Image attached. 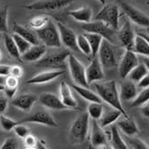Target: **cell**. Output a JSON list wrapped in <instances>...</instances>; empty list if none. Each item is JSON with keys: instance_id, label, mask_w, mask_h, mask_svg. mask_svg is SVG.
<instances>
[{"instance_id": "6da1fadb", "label": "cell", "mask_w": 149, "mask_h": 149, "mask_svg": "<svg viewBox=\"0 0 149 149\" xmlns=\"http://www.w3.org/2000/svg\"><path fill=\"white\" fill-rule=\"evenodd\" d=\"M94 85L97 90V95L100 97L103 102L106 103L111 107L120 111L125 118L129 117L126 111L122 105L121 99L119 97V91L116 81L114 80H110L105 82L98 81L94 83Z\"/></svg>"}, {"instance_id": "7a4b0ae2", "label": "cell", "mask_w": 149, "mask_h": 149, "mask_svg": "<svg viewBox=\"0 0 149 149\" xmlns=\"http://www.w3.org/2000/svg\"><path fill=\"white\" fill-rule=\"evenodd\" d=\"M90 128V116L86 112H82L77 117L69 128L68 140L71 144L78 145L85 141Z\"/></svg>"}, {"instance_id": "3957f363", "label": "cell", "mask_w": 149, "mask_h": 149, "mask_svg": "<svg viewBox=\"0 0 149 149\" xmlns=\"http://www.w3.org/2000/svg\"><path fill=\"white\" fill-rule=\"evenodd\" d=\"M36 34L39 40H41V42L47 47L60 48L61 47V41L57 25H55L52 20H49L43 27L37 29Z\"/></svg>"}, {"instance_id": "277c9868", "label": "cell", "mask_w": 149, "mask_h": 149, "mask_svg": "<svg viewBox=\"0 0 149 149\" xmlns=\"http://www.w3.org/2000/svg\"><path fill=\"white\" fill-rule=\"evenodd\" d=\"M70 52L68 49H59L54 48L52 51H47L45 55L36 61V66L43 68H62L65 60L68 59Z\"/></svg>"}, {"instance_id": "5b68a950", "label": "cell", "mask_w": 149, "mask_h": 149, "mask_svg": "<svg viewBox=\"0 0 149 149\" xmlns=\"http://www.w3.org/2000/svg\"><path fill=\"white\" fill-rule=\"evenodd\" d=\"M120 12L118 6L115 4H104L103 8L95 16L96 20H100L111 26L115 31L119 26Z\"/></svg>"}, {"instance_id": "8992f818", "label": "cell", "mask_w": 149, "mask_h": 149, "mask_svg": "<svg viewBox=\"0 0 149 149\" xmlns=\"http://www.w3.org/2000/svg\"><path fill=\"white\" fill-rule=\"evenodd\" d=\"M98 60L104 69L109 70L117 66V53L116 47L105 39L103 40L98 51Z\"/></svg>"}, {"instance_id": "52a82bcc", "label": "cell", "mask_w": 149, "mask_h": 149, "mask_svg": "<svg viewBox=\"0 0 149 149\" xmlns=\"http://www.w3.org/2000/svg\"><path fill=\"white\" fill-rule=\"evenodd\" d=\"M68 68L74 83L84 87H89L86 80V68L84 65L71 53L68 56Z\"/></svg>"}, {"instance_id": "ba28073f", "label": "cell", "mask_w": 149, "mask_h": 149, "mask_svg": "<svg viewBox=\"0 0 149 149\" xmlns=\"http://www.w3.org/2000/svg\"><path fill=\"white\" fill-rule=\"evenodd\" d=\"M120 7L122 8L124 13L126 17L130 19L131 22H133L139 26L149 28V16L146 15L142 11L139 10L138 8L132 6V5L118 0Z\"/></svg>"}, {"instance_id": "9c48e42d", "label": "cell", "mask_w": 149, "mask_h": 149, "mask_svg": "<svg viewBox=\"0 0 149 149\" xmlns=\"http://www.w3.org/2000/svg\"><path fill=\"white\" fill-rule=\"evenodd\" d=\"M74 0H38L33 3L25 6L26 9L31 11H41V12H53L59 11L71 3Z\"/></svg>"}, {"instance_id": "30bf717a", "label": "cell", "mask_w": 149, "mask_h": 149, "mask_svg": "<svg viewBox=\"0 0 149 149\" xmlns=\"http://www.w3.org/2000/svg\"><path fill=\"white\" fill-rule=\"evenodd\" d=\"M82 29L86 33H94L97 34L101 35L104 39L112 42L114 35H115V30L112 29L111 26L104 23L100 20H94L88 23H84L82 25Z\"/></svg>"}, {"instance_id": "8fae6325", "label": "cell", "mask_w": 149, "mask_h": 149, "mask_svg": "<svg viewBox=\"0 0 149 149\" xmlns=\"http://www.w3.org/2000/svg\"><path fill=\"white\" fill-rule=\"evenodd\" d=\"M138 63L139 58L137 54L133 50L125 49V52L124 53L118 66V73L120 77L122 79L127 78L129 73L135 66L138 65Z\"/></svg>"}, {"instance_id": "7c38bea8", "label": "cell", "mask_w": 149, "mask_h": 149, "mask_svg": "<svg viewBox=\"0 0 149 149\" xmlns=\"http://www.w3.org/2000/svg\"><path fill=\"white\" fill-rule=\"evenodd\" d=\"M19 123H22V124L33 123V124L46 125L48 127H54V128L58 127V124L54 118L53 115L47 111H38L31 114L27 118H25L22 120H19Z\"/></svg>"}, {"instance_id": "4fadbf2b", "label": "cell", "mask_w": 149, "mask_h": 149, "mask_svg": "<svg viewBox=\"0 0 149 149\" xmlns=\"http://www.w3.org/2000/svg\"><path fill=\"white\" fill-rule=\"evenodd\" d=\"M118 37L122 46L125 49H130V50L133 49L136 34L132 26L131 21L128 18L124 20L121 28L118 32Z\"/></svg>"}, {"instance_id": "5bb4252c", "label": "cell", "mask_w": 149, "mask_h": 149, "mask_svg": "<svg viewBox=\"0 0 149 149\" xmlns=\"http://www.w3.org/2000/svg\"><path fill=\"white\" fill-rule=\"evenodd\" d=\"M57 27L59 30L61 45H63L67 49L78 51L77 41V35L74 33V32L61 22H58Z\"/></svg>"}, {"instance_id": "9a60e30c", "label": "cell", "mask_w": 149, "mask_h": 149, "mask_svg": "<svg viewBox=\"0 0 149 149\" xmlns=\"http://www.w3.org/2000/svg\"><path fill=\"white\" fill-rule=\"evenodd\" d=\"M104 78V69L103 68L98 58L94 57L86 68V80L88 84L102 81Z\"/></svg>"}, {"instance_id": "2e32d148", "label": "cell", "mask_w": 149, "mask_h": 149, "mask_svg": "<svg viewBox=\"0 0 149 149\" xmlns=\"http://www.w3.org/2000/svg\"><path fill=\"white\" fill-rule=\"evenodd\" d=\"M38 101L42 106L49 110H54V111L68 110L62 103L61 97H59L57 95L54 93H50V92L41 93L39 96Z\"/></svg>"}, {"instance_id": "e0dca14e", "label": "cell", "mask_w": 149, "mask_h": 149, "mask_svg": "<svg viewBox=\"0 0 149 149\" xmlns=\"http://www.w3.org/2000/svg\"><path fill=\"white\" fill-rule=\"evenodd\" d=\"M65 73L63 69H53L40 72L26 81L27 84H44L50 83Z\"/></svg>"}, {"instance_id": "ac0fdd59", "label": "cell", "mask_w": 149, "mask_h": 149, "mask_svg": "<svg viewBox=\"0 0 149 149\" xmlns=\"http://www.w3.org/2000/svg\"><path fill=\"white\" fill-rule=\"evenodd\" d=\"M91 145L96 148L107 147V137L103 128L98 125L97 120L92 119V128L91 135Z\"/></svg>"}, {"instance_id": "d6986e66", "label": "cell", "mask_w": 149, "mask_h": 149, "mask_svg": "<svg viewBox=\"0 0 149 149\" xmlns=\"http://www.w3.org/2000/svg\"><path fill=\"white\" fill-rule=\"evenodd\" d=\"M38 98L35 95L26 93L13 97L12 100V104L20 111L28 112L32 110Z\"/></svg>"}, {"instance_id": "ffe728a7", "label": "cell", "mask_w": 149, "mask_h": 149, "mask_svg": "<svg viewBox=\"0 0 149 149\" xmlns=\"http://www.w3.org/2000/svg\"><path fill=\"white\" fill-rule=\"evenodd\" d=\"M47 47L44 44L32 45L27 51L21 54L22 62H35L40 60L47 53Z\"/></svg>"}, {"instance_id": "44dd1931", "label": "cell", "mask_w": 149, "mask_h": 149, "mask_svg": "<svg viewBox=\"0 0 149 149\" xmlns=\"http://www.w3.org/2000/svg\"><path fill=\"white\" fill-rule=\"evenodd\" d=\"M60 96L62 103L68 109L78 108L77 101L73 96L70 86L65 82H61L60 84Z\"/></svg>"}, {"instance_id": "7402d4cb", "label": "cell", "mask_w": 149, "mask_h": 149, "mask_svg": "<svg viewBox=\"0 0 149 149\" xmlns=\"http://www.w3.org/2000/svg\"><path fill=\"white\" fill-rule=\"evenodd\" d=\"M124 80L125 81L121 83L118 91L120 99L123 101H132L138 94L137 86L134 82L129 79L125 78Z\"/></svg>"}, {"instance_id": "603a6c76", "label": "cell", "mask_w": 149, "mask_h": 149, "mask_svg": "<svg viewBox=\"0 0 149 149\" xmlns=\"http://www.w3.org/2000/svg\"><path fill=\"white\" fill-rule=\"evenodd\" d=\"M121 116H123L121 111L115 108L111 107L110 109H107L105 111L104 109V112H103L101 118L97 120V122H98V125L104 129V128L114 124Z\"/></svg>"}, {"instance_id": "cb8c5ba5", "label": "cell", "mask_w": 149, "mask_h": 149, "mask_svg": "<svg viewBox=\"0 0 149 149\" xmlns=\"http://www.w3.org/2000/svg\"><path fill=\"white\" fill-rule=\"evenodd\" d=\"M68 14L76 21L81 22L83 24L91 22L93 17V12L88 6H83L81 8L70 11L68 13Z\"/></svg>"}, {"instance_id": "d4e9b609", "label": "cell", "mask_w": 149, "mask_h": 149, "mask_svg": "<svg viewBox=\"0 0 149 149\" xmlns=\"http://www.w3.org/2000/svg\"><path fill=\"white\" fill-rule=\"evenodd\" d=\"M116 125L126 136H135L136 134L139 132V130L136 122L133 119L130 118L129 117L119 120Z\"/></svg>"}, {"instance_id": "484cf974", "label": "cell", "mask_w": 149, "mask_h": 149, "mask_svg": "<svg viewBox=\"0 0 149 149\" xmlns=\"http://www.w3.org/2000/svg\"><path fill=\"white\" fill-rule=\"evenodd\" d=\"M13 30L14 32V33L21 36L22 38H24L25 40H26L28 42H30L32 45H36L39 44V38L37 36V34L35 33H33L32 30H30L29 28L23 26L18 23H14L13 24Z\"/></svg>"}, {"instance_id": "4316f807", "label": "cell", "mask_w": 149, "mask_h": 149, "mask_svg": "<svg viewBox=\"0 0 149 149\" xmlns=\"http://www.w3.org/2000/svg\"><path fill=\"white\" fill-rule=\"evenodd\" d=\"M73 90L76 91L80 97H82L84 100L92 103H103L102 99L100 98V97L97 95V93L93 92L92 91H91L89 89V87H84L81 85H77V84H73L72 85Z\"/></svg>"}, {"instance_id": "83f0119b", "label": "cell", "mask_w": 149, "mask_h": 149, "mask_svg": "<svg viewBox=\"0 0 149 149\" xmlns=\"http://www.w3.org/2000/svg\"><path fill=\"white\" fill-rule=\"evenodd\" d=\"M3 40H4V45L7 51V53L15 60L22 62L21 60V54L18 49V47L13 38L12 35H10L8 33H5L3 35Z\"/></svg>"}, {"instance_id": "f1b7e54d", "label": "cell", "mask_w": 149, "mask_h": 149, "mask_svg": "<svg viewBox=\"0 0 149 149\" xmlns=\"http://www.w3.org/2000/svg\"><path fill=\"white\" fill-rule=\"evenodd\" d=\"M111 147L115 149H128L124 138L120 135L118 128L116 125L111 127Z\"/></svg>"}, {"instance_id": "f546056e", "label": "cell", "mask_w": 149, "mask_h": 149, "mask_svg": "<svg viewBox=\"0 0 149 149\" xmlns=\"http://www.w3.org/2000/svg\"><path fill=\"white\" fill-rule=\"evenodd\" d=\"M84 36L87 38L90 43V46L91 48V56L94 58L98 54V51H99V48L101 47L104 38L99 34H97L94 33H86V32L84 33Z\"/></svg>"}, {"instance_id": "4dcf8cb0", "label": "cell", "mask_w": 149, "mask_h": 149, "mask_svg": "<svg viewBox=\"0 0 149 149\" xmlns=\"http://www.w3.org/2000/svg\"><path fill=\"white\" fill-rule=\"evenodd\" d=\"M137 54L149 57V43L140 35L136 34L132 49Z\"/></svg>"}, {"instance_id": "1f68e13d", "label": "cell", "mask_w": 149, "mask_h": 149, "mask_svg": "<svg viewBox=\"0 0 149 149\" xmlns=\"http://www.w3.org/2000/svg\"><path fill=\"white\" fill-rule=\"evenodd\" d=\"M148 73V69L146 68V67L141 62V63H138L137 66H135L132 71L129 73L127 78L132 82H134L135 84L138 83L143 77H145L146 74Z\"/></svg>"}, {"instance_id": "d6a6232c", "label": "cell", "mask_w": 149, "mask_h": 149, "mask_svg": "<svg viewBox=\"0 0 149 149\" xmlns=\"http://www.w3.org/2000/svg\"><path fill=\"white\" fill-rule=\"evenodd\" d=\"M124 140L126 143L128 148H131V149H149V145L139 138H135L133 136L125 135Z\"/></svg>"}, {"instance_id": "836d02e7", "label": "cell", "mask_w": 149, "mask_h": 149, "mask_svg": "<svg viewBox=\"0 0 149 149\" xmlns=\"http://www.w3.org/2000/svg\"><path fill=\"white\" fill-rule=\"evenodd\" d=\"M104 105L102 103H95L92 102L88 105L87 108V113L89 114L90 118H91L92 119L95 120H98L103 112H104Z\"/></svg>"}, {"instance_id": "e575fe53", "label": "cell", "mask_w": 149, "mask_h": 149, "mask_svg": "<svg viewBox=\"0 0 149 149\" xmlns=\"http://www.w3.org/2000/svg\"><path fill=\"white\" fill-rule=\"evenodd\" d=\"M149 102V87L142 89V91L137 94L136 97L132 100L131 107H141Z\"/></svg>"}, {"instance_id": "d590c367", "label": "cell", "mask_w": 149, "mask_h": 149, "mask_svg": "<svg viewBox=\"0 0 149 149\" xmlns=\"http://www.w3.org/2000/svg\"><path fill=\"white\" fill-rule=\"evenodd\" d=\"M77 47L78 50H80L86 56L91 55V48L90 46V43L87 40V38L84 36V34H79L77 36Z\"/></svg>"}, {"instance_id": "8d00e7d4", "label": "cell", "mask_w": 149, "mask_h": 149, "mask_svg": "<svg viewBox=\"0 0 149 149\" xmlns=\"http://www.w3.org/2000/svg\"><path fill=\"white\" fill-rule=\"evenodd\" d=\"M19 124V121H16L13 118H10L3 114L0 115V126L5 132H11L13 128Z\"/></svg>"}, {"instance_id": "74e56055", "label": "cell", "mask_w": 149, "mask_h": 149, "mask_svg": "<svg viewBox=\"0 0 149 149\" xmlns=\"http://www.w3.org/2000/svg\"><path fill=\"white\" fill-rule=\"evenodd\" d=\"M0 33H8V6L0 7Z\"/></svg>"}, {"instance_id": "f35d334b", "label": "cell", "mask_w": 149, "mask_h": 149, "mask_svg": "<svg viewBox=\"0 0 149 149\" xmlns=\"http://www.w3.org/2000/svg\"><path fill=\"white\" fill-rule=\"evenodd\" d=\"M12 36H13V40H14V41L18 47V49L19 51L20 54H23L32 46V44L30 42H28L26 40H25L24 38H22L21 36H19L16 33H13Z\"/></svg>"}, {"instance_id": "ab89813d", "label": "cell", "mask_w": 149, "mask_h": 149, "mask_svg": "<svg viewBox=\"0 0 149 149\" xmlns=\"http://www.w3.org/2000/svg\"><path fill=\"white\" fill-rule=\"evenodd\" d=\"M49 20L50 19L47 15H38V16L33 17L30 20L29 25H30L31 27L37 30V29H40V28L43 27Z\"/></svg>"}, {"instance_id": "60d3db41", "label": "cell", "mask_w": 149, "mask_h": 149, "mask_svg": "<svg viewBox=\"0 0 149 149\" xmlns=\"http://www.w3.org/2000/svg\"><path fill=\"white\" fill-rule=\"evenodd\" d=\"M13 132H14L15 134H16L19 138H20V139H24L26 136H27V135L30 133L29 128H28L26 125H25L24 124H22V123L18 124V125L13 128Z\"/></svg>"}, {"instance_id": "b9f144b4", "label": "cell", "mask_w": 149, "mask_h": 149, "mask_svg": "<svg viewBox=\"0 0 149 149\" xmlns=\"http://www.w3.org/2000/svg\"><path fill=\"white\" fill-rule=\"evenodd\" d=\"M19 84V78L14 77L13 76H6L5 79V87L6 88H11V89H18Z\"/></svg>"}, {"instance_id": "7bdbcfd3", "label": "cell", "mask_w": 149, "mask_h": 149, "mask_svg": "<svg viewBox=\"0 0 149 149\" xmlns=\"http://www.w3.org/2000/svg\"><path fill=\"white\" fill-rule=\"evenodd\" d=\"M23 139H24V145H25L26 148H29V149L36 148L38 139L33 135H32L31 133H29Z\"/></svg>"}, {"instance_id": "ee69618b", "label": "cell", "mask_w": 149, "mask_h": 149, "mask_svg": "<svg viewBox=\"0 0 149 149\" xmlns=\"http://www.w3.org/2000/svg\"><path fill=\"white\" fill-rule=\"evenodd\" d=\"M19 147L18 141L13 138H7L2 146H0V149H17Z\"/></svg>"}, {"instance_id": "f6af8a7d", "label": "cell", "mask_w": 149, "mask_h": 149, "mask_svg": "<svg viewBox=\"0 0 149 149\" xmlns=\"http://www.w3.org/2000/svg\"><path fill=\"white\" fill-rule=\"evenodd\" d=\"M23 68L19 66V65H13L10 66V70H9V74L8 76H13L17 78H20L23 76Z\"/></svg>"}, {"instance_id": "bcb514c9", "label": "cell", "mask_w": 149, "mask_h": 149, "mask_svg": "<svg viewBox=\"0 0 149 149\" xmlns=\"http://www.w3.org/2000/svg\"><path fill=\"white\" fill-rule=\"evenodd\" d=\"M137 84H138V86L141 89L148 88L149 87V73H147L145 77H143Z\"/></svg>"}, {"instance_id": "7dc6e473", "label": "cell", "mask_w": 149, "mask_h": 149, "mask_svg": "<svg viewBox=\"0 0 149 149\" xmlns=\"http://www.w3.org/2000/svg\"><path fill=\"white\" fill-rule=\"evenodd\" d=\"M8 106V98L6 97H0V115L3 114Z\"/></svg>"}, {"instance_id": "c3c4849f", "label": "cell", "mask_w": 149, "mask_h": 149, "mask_svg": "<svg viewBox=\"0 0 149 149\" xmlns=\"http://www.w3.org/2000/svg\"><path fill=\"white\" fill-rule=\"evenodd\" d=\"M17 91L18 89H11V88H6L4 89V93H5V96L9 98V99H12L15 97L16 93H17Z\"/></svg>"}, {"instance_id": "681fc988", "label": "cell", "mask_w": 149, "mask_h": 149, "mask_svg": "<svg viewBox=\"0 0 149 149\" xmlns=\"http://www.w3.org/2000/svg\"><path fill=\"white\" fill-rule=\"evenodd\" d=\"M140 112H141L142 116H143L145 118L149 119V102H148L147 104H144L143 106H141Z\"/></svg>"}, {"instance_id": "f907efd6", "label": "cell", "mask_w": 149, "mask_h": 149, "mask_svg": "<svg viewBox=\"0 0 149 149\" xmlns=\"http://www.w3.org/2000/svg\"><path fill=\"white\" fill-rule=\"evenodd\" d=\"M9 70H10V66L9 65L0 64V76H4V77L8 76Z\"/></svg>"}, {"instance_id": "816d5d0a", "label": "cell", "mask_w": 149, "mask_h": 149, "mask_svg": "<svg viewBox=\"0 0 149 149\" xmlns=\"http://www.w3.org/2000/svg\"><path fill=\"white\" fill-rule=\"evenodd\" d=\"M142 63L146 67V68L148 69V71H149V57H146V56H144L143 57V59H142Z\"/></svg>"}, {"instance_id": "f5cc1de1", "label": "cell", "mask_w": 149, "mask_h": 149, "mask_svg": "<svg viewBox=\"0 0 149 149\" xmlns=\"http://www.w3.org/2000/svg\"><path fill=\"white\" fill-rule=\"evenodd\" d=\"M137 34H139V35H140V36H142L148 43H149V34H146V33H137Z\"/></svg>"}, {"instance_id": "db71d44e", "label": "cell", "mask_w": 149, "mask_h": 149, "mask_svg": "<svg viewBox=\"0 0 149 149\" xmlns=\"http://www.w3.org/2000/svg\"><path fill=\"white\" fill-rule=\"evenodd\" d=\"M5 79H6V77H4V76H0V84H5Z\"/></svg>"}, {"instance_id": "11a10c76", "label": "cell", "mask_w": 149, "mask_h": 149, "mask_svg": "<svg viewBox=\"0 0 149 149\" xmlns=\"http://www.w3.org/2000/svg\"><path fill=\"white\" fill-rule=\"evenodd\" d=\"M98 2H100L103 6L104 5V4H106V0H97Z\"/></svg>"}, {"instance_id": "9f6ffc18", "label": "cell", "mask_w": 149, "mask_h": 149, "mask_svg": "<svg viewBox=\"0 0 149 149\" xmlns=\"http://www.w3.org/2000/svg\"><path fill=\"white\" fill-rule=\"evenodd\" d=\"M4 89H5V85L0 84V91H4Z\"/></svg>"}, {"instance_id": "6f0895ef", "label": "cell", "mask_w": 149, "mask_h": 149, "mask_svg": "<svg viewBox=\"0 0 149 149\" xmlns=\"http://www.w3.org/2000/svg\"><path fill=\"white\" fill-rule=\"evenodd\" d=\"M1 59H2V52L0 51V61H1Z\"/></svg>"}, {"instance_id": "680465c9", "label": "cell", "mask_w": 149, "mask_h": 149, "mask_svg": "<svg viewBox=\"0 0 149 149\" xmlns=\"http://www.w3.org/2000/svg\"><path fill=\"white\" fill-rule=\"evenodd\" d=\"M146 5H147V6H149V0H148V1L146 2Z\"/></svg>"}]
</instances>
